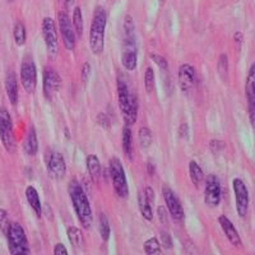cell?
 <instances>
[{
    "label": "cell",
    "instance_id": "cell-46",
    "mask_svg": "<svg viewBox=\"0 0 255 255\" xmlns=\"http://www.w3.org/2000/svg\"><path fill=\"white\" fill-rule=\"evenodd\" d=\"M147 172L149 175H151V176L154 174V165L151 162V161H149V162L147 163Z\"/></svg>",
    "mask_w": 255,
    "mask_h": 255
},
{
    "label": "cell",
    "instance_id": "cell-45",
    "mask_svg": "<svg viewBox=\"0 0 255 255\" xmlns=\"http://www.w3.org/2000/svg\"><path fill=\"white\" fill-rule=\"evenodd\" d=\"M234 40H235L236 44L240 46L241 44H243V40H244V35L241 33V32H236L235 35H234Z\"/></svg>",
    "mask_w": 255,
    "mask_h": 255
},
{
    "label": "cell",
    "instance_id": "cell-27",
    "mask_svg": "<svg viewBox=\"0 0 255 255\" xmlns=\"http://www.w3.org/2000/svg\"><path fill=\"white\" fill-rule=\"evenodd\" d=\"M245 93H247L248 102L255 100V63L250 65L249 73H248L247 83H245Z\"/></svg>",
    "mask_w": 255,
    "mask_h": 255
},
{
    "label": "cell",
    "instance_id": "cell-40",
    "mask_svg": "<svg viewBox=\"0 0 255 255\" xmlns=\"http://www.w3.org/2000/svg\"><path fill=\"white\" fill-rule=\"evenodd\" d=\"M97 122H99V124L101 125L104 129H110L111 128V122L106 114H104V113L99 114V116H97Z\"/></svg>",
    "mask_w": 255,
    "mask_h": 255
},
{
    "label": "cell",
    "instance_id": "cell-1",
    "mask_svg": "<svg viewBox=\"0 0 255 255\" xmlns=\"http://www.w3.org/2000/svg\"><path fill=\"white\" fill-rule=\"evenodd\" d=\"M123 67L129 72L135 70L138 65V46L135 38V24L130 14L124 18V41H123L122 51Z\"/></svg>",
    "mask_w": 255,
    "mask_h": 255
},
{
    "label": "cell",
    "instance_id": "cell-26",
    "mask_svg": "<svg viewBox=\"0 0 255 255\" xmlns=\"http://www.w3.org/2000/svg\"><path fill=\"white\" fill-rule=\"evenodd\" d=\"M67 235L68 239H69L70 244H72V247L74 249H82L84 244V238H83V232L78 229V227L70 226L68 227L67 230Z\"/></svg>",
    "mask_w": 255,
    "mask_h": 255
},
{
    "label": "cell",
    "instance_id": "cell-30",
    "mask_svg": "<svg viewBox=\"0 0 255 255\" xmlns=\"http://www.w3.org/2000/svg\"><path fill=\"white\" fill-rule=\"evenodd\" d=\"M143 250L147 255H156V254H161V243L157 238H151L148 239V240L144 241L143 244Z\"/></svg>",
    "mask_w": 255,
    "mask_h": 255
},
{
    "label": "cell",
    "instance_id": "cell-41",
    "mask_svg": "<svg viewBox=\"0 0 255 255\" xmlns=\"http://www.w3.org/2000/svg\"><path fill=\"white\" fill-rule=\"evenodd\" d=\"M54 254L55 255H68V250L65 248V245L61 243L56 244L55 247H54Z\"/></svg>",
    "mask_w": 255,
    "mask_h": 255
},
{
    "label": "cell",
    "instance_id": "cell-14",
    "mask_svg": "<svg viewBox=\"0 0 255 255\" xmlns=\"http://www.w3.org/2000/svg\"><path fill=\"white\" fill-rule=\"evenodd\" d=\"M42 91L46 97V100H52V97L58 93L61 88V77L56 70L51 69V68H46L44 70V78H42Z\"/></svg>",
    "mask_w": 255,
    "mask_h": 255
},
{
    "label": "cell",
    "instance_id": "cell-19",
    "mask_svg": "<svg viewBox=\"0 0 255 255\" xmlns=\"http://www.w3.org/2000/svg\"><path fill=\"white\" fill-rule=\"evenodd\" d=\"M26 198L28 204L31 206V208L35 212V215L40 218L42 216V204H41L40 195H38L37 190L32 185L26 188Z\"/></svg>",
    "mask_w": 255,
    "mask_h": 255
},
{
    "label": "cell",
    "instance_id": "cell-13",
    "mask_svg": "<svg viewBox=\"0 0 255 255\" xmlns=\"http://www.w3.org/2000/svg\"><path fill=\"white\" fill-rule=\"evenodd\" d=\"M46 168L50 176L55 180H61L67 174V165L60 152L51 151L46 156Z\"/></svg>",
    "mask_w": 255,
    "mask_h": 255
},
{
    "label": "cell",
    "instance_id": "cell-23",
    "mask_svg": "<svg viewBox=\"0 0 255 255\" xmlns=\"http://www.w3.org/2000/svg\"><path fill=\"white\" fill-rule=\"evenodd\" d=\"M86 166H87V171L90 176L95 181H97L101 176V163H100L99 157L96 154H88L87 158H86Z\"/></svg>",
    "mask_w": 255,
    "mask_h": 255
},
{
    "label": "cell",
    "instance_id": "cell-43",
    "mask_svg": "<svg viewBox=\"0 0 255 255\" xmlns=\"http://www.w3.org/2000/svg\"><path fill=\"white\" fill-rule=\"evenodd\" d=\"M249 116L250 122H252L253 127L255 128V100L249 102Z\"/></svg>",
    "mask_w": 255,
    "mask_h": 255
},
{
    "label": "cell",
    "instance_id": "cell-6",
    "mask_svg": "<svg viewBox=\"0 0 255 255\" xmlns=\"http://www.w3.org/2000/svg\"><path fill=\"white\" fill-rule=\"evenodd\" d=\"M0 142L9 153L15 151V138L10 114L5 108H0Z\"/></svg>",
    "mask_w": 255,
    "mask_h": 255
},
{
    "label": "cell",
    "instance_id": "cell-16",
    "mask_svg": "<svg viewBox=\"0 0 255 255\" xmlns=\"http://www.w3.org/2000/svg\"><path fill=\"white\" fill-rule=\"evenodd\" d=\"M218 223H220L221 229L223 230V234L226 235L227 240L234 245L235 248H240L243 245L240 235H239L238 230H236L235 225L231 222V220L226 217V216H220L218 217Z\"/></svg>",
    "mask_w": 255,
    "mask_h": 255
},
{
    "label": "cell",
    "instance_id": "cell-22",
    "mask_svg": "<svg viewBox=\"0 0 255 255\" xmlns=\"http://www.w3.org/2000/svg\"><path fill=\"white\" fill-rule=\"evenodd\" d=\"M24 152L28 156H35L38 152V139L37 133H36L35 128L31 127L28 129V133L26 135V140H24Z\"/></svg>",
    "mask_w": 255,
    "mask_h": 255
},
{
    "label": "cell",
    "instance_id": "cell-24",
    "mask_svg": "<svg viewBox=\"0 0 255 255\" xmlns=\"http://www.w3.org/2000/svg\"><path fill=\"white\" fill-rule=\"evenodd\" d=\"M123 118H124V123L128 127H131L136 123V118H138V100H136V96H131V101L129 105V109L123 114Z\"/></svg>",
    "mask_w": 255,
    "mask_h": 255
},
{
    "label": "cell",
    "instance_id": "cell-5",
    "mask_svg": "<svg viewBox=\"0 0 255 255\" xmlns=\"http://www.w3.org/2000/svg\"><path fill=\"white\" fill-rule=\"evenodd\" d=\"M110 176L113 181L114 190L119 198H128L129 195V186H128L127 175H125L123 163L118 157H113L110 161Z\"/></svg>",
    "mask_w": 255,
    "mask_h": 255
},
{
    "label": "cell",
    "instance_id": "cell-3",
    "mask_svg": "<svg viewBox=\"0 0 255 255\" xmlns=\"http://www.w3.org/2000/svg\"><path fill=\"white\" fill-rule=\"evenodd\" d=\"M106 24H108V13L104 6H97L93 13L90 28V47L93 55H101L104 52Z\"/></svg>",
    "mask_w": 255,
    "mask_h": 255
},
{
    "label": "cell",
    "instance_id": "cell-37",
    "mask_svg": "<svg viewBox=\"0 0 255 255\" xmlns=\"http://www.w3.org/2000/svg\"><path fill=\"white\" fill-rule=\"evenodd\" d=\"M225 148H226V144H225V142H222V140L213 139L211 140V143H209V149L216 154L221 153Z\"/></svg>",
    "mask_w": 255,
    "mask_h": 255
},
{
    "label": "cell",
    "instance_id": "cell-18",
    "mask_svg": "<svg viewBox=\"0 0 255 255\" xmlns=\"http://www.w3.org/2000/svg\"><path fill=\"white\" fill-rule=\"evenodd\" d=\"M5 91L8 96L9 102L15 106L18 104V96H19V88H18L17 76L14 72H8L5 77Z\"/></svg>",
    "mask_w": 255,
    "mask_h": 255
},
{
    "label": "cell",
    "instance_id": "cell-17",
    "mask_svg": "<svg viewBox=\"0 0 255 255\" xmlns=\"http://www.w3.org/2000/svg\"><path fill=\"white\" fill-rule=\"evenodd\" d=\"M116 86H118V101H119L120 110H122V114H124L125 111L129 109V105H130L131 101V96L133 95L130 93L127 82L124 81V78H123L122 76L118 77Z\"/></svg>",
    "mask_w": 255,
    "mask_h": 255
},
{
    "label": "cell",
    "instance_id": "cell-47",
    "mask_svg": "<svg viewBox=\"0 0 255 255\" xmlns=\"http://www.w3.org/2000/svg\"><path fill=\"white\" fill-rule=\"evenodd\" d=\"M74 1H76V0H64V3H65L67 6H72L73 4H74Z\"/></svg>",
    "mask_w": 255,
    "mask_h": 255
},
{
    "label": "cell",
    "instance_id": "cell-33",
    "mask_svg": "<svg viewBox=\"0 0 255 255\" xmlns=\"http://www.w3.org/2000/svg\"><path fill=\"white\" fill-rule=\"evenodd\" d=\"M139 144L142 148H149L151 147L152 142H153V135H152V131L148 129L147 127H142L139 129Z\"/></svg>",
    "mask_w": 255,
    "mask_h": 255
},
{
    "label": "cell",
    "instance_id": "cell-42",
    "mask_svg": "<svg viewBox=\"0 0 255 255\" xmlns=\"http://www.w3.org/2000/svg\"><path fill=\"white\" fill-rule=\"evenodd\" d=\"M157 213H158V218L161 222L162 223L167 222V216H168L167 208H165V207H159L158 211H157Z\"/></svg>",
    "mask_w": 255,
    "mask_h": 255
},
{
    "label": "cell",
    "instance_id": "cell-11",
    "mask_svg": "<svg viewBox=\"0 0 255 255\" xmlns=\"http://www.w3.org/2000/svg\"><path fill=\"white\" fill-rule=\"evenodd\" d=\"M58 24L59 29H60V36L63 40V44L65 49L73 51L76 47L77 42V35L76 31L73 28L72 20L69 19L68 14L65 12H59L58 14Z\"/></svg>",
    "mask_w": 255,
    "mask_h": 255
},
{
    "label": "cell",
    "instance_id": "cell-38",
    "mask_svg": "<svg viewBox=\"0 0 255 255\" xmlns=\"http://www.w3.org/2000/svg\"><path fill=\"white\" fill-rule=\"evenodd\" d=\"M91 73H92V69H91V64L90 63H84L83 67H82V72H81L82 81H83L84 86H86V84L88 83V81H90Z\"/></svg>",
    "mask_w": 255,
    "mask_h": 255
},
{
    "label": "cell",
    "instance_id": "cell-12",
    "mask_svg": "<svg viewBox=\"0 0 255 255\" xmlns=\"http://www.w3.org/2000/svg\"><path fill=\"white\" fill-rule=\"evenodd\" d=\"M206 189H204V202L209 208H216L220 206L222 191H221L220 180L216 175H209L204 180Z\"/></svg>",
    "mask_w": 255,
    "mask_h": 255
},
{
    "label": "cell",
    "instance_id": "cell-7",
    "mask_svg": "<svg viewBox=\"0 0 255 255\" xmlns=\"http://www.w3.org/2000/svg\"><path fill=\"white\" fill-rule=\"evenodd\" d=\"M232 189L235 194V206L238 216L240 218H245L249 211V190L240 177H235L232 180Z\"/></svg>",
    "mask_w": 255,
    "mask_h": 255
},
{
    "label": "cell",
    "instance_id": "cell-10",
    "mask_svg": "<svg viewBox=\"0 0 255 255\" xmlns=\"http://www.w3.org/2000/svg\"><path fill=\"white\" fill-rule=\"evenodd\" d=\"M42 37L46 45V50L50 56H56L59 52L58 31H56L55 20L51 17H45L42 19Z\"/></svg>",
    "mask_w": 255,
    "mask_h": 255
},
{
    "label": "cell",
    "instance_id": "cell-21",
    "mask_svg": "<svg viewBox=\"0 0 255 255\" xmlns=\"http://www.w3.org/2000/svg\"><path fill=\"white\" fill-rule=\"evenodd\" d=\"M189 176H190L191 183L194 184V186L197 189H199L200 185H202V184L204 183V180H206L203 170H202V167L195 162L194 159H191L190 162H189Z\"/></svg>",
    "mask_w": 255,
    "mask_h": 255
},
{
    "label": "cell",
    "instance_id": "cell-49",
    "mask_svg": "<svg viewBox=\"0 0 255 255\" xmlns=\"http://www.w3.org/2000/svg\"><path fill=\"white\" fill-rule=\"evenodd\" d=\"M6 1H8V3H14L15 0H6Z\"/></svg>",
    "mask_w": 255,
    "mask_h": 255
},
{
    "label": "cell",
    "instance_id": "cell-9",
    "mask_svg": "<svg viewBox=\"0 0 255 255\" xmlns=\"http://www.w3.org/2000/svg\"><path fill=\"white\" fill-rule=\"evenodd\" d=\"M20 82L23 86V90L27 93L35 92L37 87V69L36 64L31 56L24 58L20 65Z\"/></svg>",
    "mask_w": 255,
    "mask_h": 255
},
{
    "label": "cell",
    "instance_id": "cell-2",
    "mask_svg": "<svg viewBox=\"0 0 255 255\" xmlns=\"http://www.w3.org/2000/svg\"><path fill=\"white\" fill-rule=\"evenodd\" d=\"M69 197L72 199L73 208H74L82 227L90 230L93 223L92 208H91L87 194L84 193L83 188L77 180H72L69 183Z\"/></svg>",
    "mask_w": 255,
    "mask_h": 255
},
{
    "label": "cell",
    "instance_id": "cell-20",
    "mask_svg": "<svg viewBox=\"0 0 255 255\" xmlns=\"http://www.w3.org/2000/svg\"><path fill=\"white\" fill-rule=\"evenodd\" d=\"M138 207H139L140 215L145 221L151 222L153 220V203H151L144 195L143 190L138 193Z\"/></svg>",
    "mask_w": 255,
    "mask_h": 255
},
{
    "label": "cell",
    "instance_id": "cell-48",
    "mask_svg": "<svg viewBox=\"0 0 255 255\" xmlns=\"http://www.w3.org/2000/svg\"><path fill=\"white\" fill-rule=\"evenodd\" d=\"M158 1H159V4H161V5H162V4L165 3V0H158Z\"/></svg>",
    "mask_w": 255,
    "mask_h": 255
},
{
    "label": "cell",
    "instance_id": "cell-4",
    "mask_svg": "<svg viewBox=\"0 0 255 255\" xmlns=\"http://www.w3.org/2000/svg\"><path fill=\"white\" fill-rule=\"evenodd\" d=\"M9 253L12 255H28L31 254L28 240H27L24 229L18 222L10 223L9 231L6 234Z\"/></svg>",
    "mask_w": 255,
    "mask_h": 255
},
{
    "label": "cell",
    "instance_id": "cell-8",
    "mask_svg": "<svg viewBox=\"0 0 255 255\" xmlns=\"http://www.w3.org/2000/svg\"><path fill=\"white\" fill-rule=\"evenodd\" d=\"M162 197L163 200H165L168 215L171 216L174 222L183 223L184 220H185V213H184L183 206L180 203V199L177 198V195L175 194V191L168 185H163Z\"/></svg>",
    "mask_w": 255,
    "mask_h": 255
},
{
    "label": "cell",
    "instance_id": "cell-34",
    "mask_svg": "<svg viewBox=\"0 0 255 255\" xmlns=\"http://www.w3.org/2000/svg\"><path fill=\"white\" fill-rule=\"evenodd\" d=\"M217 70L218 74L221 76V78H227V76H229V58H227L226 54H222V55L220 56V59H218Z\"/></svg>",
    "mask_w": 255,
    "mask_h": 255
},
{
    "label": "cell",
    "instance_id": "cell-36",
    "mask_svg": "<svg viewBox=\"0 0 255 255\" xmlns=\"http://www.w3.org/2000/svg\"><path fill=\"white\" fill-rule=\"evenodd\" d=\"M159 243L162 245L165 249H172L174 247V244H172V238L170 236V234H167L166 231L161 232V235H159Z\"/></svg>",
    "mask_w": 255,
    "mask_h": 255
},
{
    "label": "cell",
    "instance_id": "cell-39",
    "mask_svg": "<svg viewBox=\"0 0 255 255\" xmlns=\"http://www.w3.org/2000/svg\"><path fill=\"white\" fill-rule=\"evenodd\" d=\"M151 59L153 60L154 64H157L159 68H162V69H167V60H166L163 56L157 55V54H151Z\"/></svg>",
    "mask_w": 255,
    "mask_h": 255
},
{
    "label": "cell",
    "instance_id": "cell-32",
    "mask_svg": "<svg viewBox=\"0 0 255 255\" xmlns=\"http://www.w3.org/2000/svg\"><path fill=\"white\" fill-rule=\"evenodd\" d=\"M100 235H101V239L105 243L109 241L111 235L110 223H109L108 216L105 215V213H101V215H100Z\"/></svg>",
    "mask_w": 255,
    "mask_h": 255
},
{
    "label": "cell",
    "instance_id": "cell-44",
    "mask_svg": "<svg viewBox=\"0 0 255 255\" xmlns=\"http://www.w3.org/2000/svg\"><path fill=\"white\" fill-rule=\"evenodd\" d=\"M179 134L181 138H188L189 135V128H188V124H183V125H180V129H179Z\"/></svg>",
    "mask_w": 255,
    "mask_h": 255
},
{
    "label": "cell",
    "instance_id": "cell-28",
    "mask_svg": "<svg viewBox=\"0 0 255 255\" xmlns=\"http://www.w3.org/2000/svg\"><path fill=\"white\" fill-rule=\"evenodd\" d=\"M13 38H14V42L17 44V46H23L27 41V31L26 27L22 22H17L14 24V28H13Z\"/></svg>",
    "mask_w": 255,
    "mask_h": 255
},
{
    "label": "cell",
    "instance_id": "cell-25",
    "mask_svg": "<svg viewBox=\"0 0 255 255\" xmlns=\"http://www.w3.org/2000/svg\"><path fill=\"white\" fill-rule=\"evenodd\" d=\"M123 151L128 158L133 159V133L128 125L123 129Z\"/></svg>",
    "mask_w": 255,
    "mask_h": 255
},
{
    "label": "cell",
    "instance_id": "cell-35",
    "mask_svg": "<svg viewBox=\"0 0 255 255\" xmlns=\"http://www.w3.org/2000/svg\"><path fill=\"white\" fill-rule=\"evenodd\" d=\"M10 220H9V216L6 213L5 209L0 208V231L3 232L4 235L6 236L9 231V227H10Z\"/></svg>",
    "mask_w": 255,
    "mask_h": 255
},
{
    "label": "cell",
    "instance_id": "cell-31",
    "mask_svg": "<svg viewBox=\"0 0 255 255\" xmlns=\"http://www.w3.org/2000/svg\"><path fill=\"white\" fill-rule=\"evenodd\" d=\"M156 87V77H154V70L151 67H148L144 72V90L148 95L153 93Z\"/></svg>",
    "mask_w": 255,
    "mask_h": 255
},
{
    "label": "cell",
    "instance_id": "cell-29",
    "mask_svg": "<svg viewBox=\"0 0 255 255\" xmlns=\"http://www.w3.org/2000/svg\"><path fill=\"white\" fill-rule=\"evenodd\" d=\"M72 24L73 28L76 31V35L81 37L83 35V15H82V9L79 6H76L73 10V18H72Z\"/></svg>",
    "mask_w": 255,
    "mask_h": 255
},
{
    "label": "cell",
    "instance_id": "cell-15",
    "mask_svg": "<svg viewBox=\"0 0 255 255\" xmlns=\"http://www.w3.org/2000/svg\"><path fill=\"white\" fill-rule=\"evenodd\" d=\"M197 83V74L191 64H183L179 68V84L184 93H190Z\"/></svg>",
    "mask_w": 255,
    "mask_h": 255
}]
</instances>
